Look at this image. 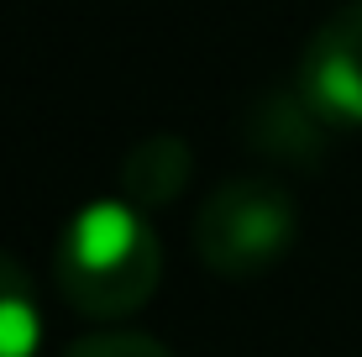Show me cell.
I'll use <instances>...</instances> for the list:
<instances>
[{
    "instance_id": "2",
    "label": "cell",
    "mask_w": 362,
    "mask_h": 357,
    "mask_svg": "<svg viewBox=\"0 0 362 357\" xmlns=\"http://www.w3.org/2000/svg\"><path fill=\"white\" fill-rule=\"evenodd\" d=\"M294 200L273 179H226L205 194L194 216V247L199 263L221 279H257L284 263L294 247Z\"/></svg>"
},
{
    "instance_id": "7",
    "label": "cell",
    "mask_w": 362,
    "mask_h": 357,
    "mask_svg": "<svg viewBox=\"0 0 362 357\" xmlns=\"http://www.w3.org/2000/svg\"><path fill=\"white\" fill-rule=\"evenodd\" d=\"M64 357H173V352L158 336H142V331H105V336L74 341Z\"/></svg>"
},
{
    "instance_id": "3",
    "label": "cell",
    "mask_w": 362,
    "mask_h": 357,
    "mask_svg": "<svg viewBox=\"0 0 362 357\" xmlns=\"http://www.w3.org/2000/svg\"><path fill=\"white\" fill-rule=\"evenodd\" d=\"M299 90L336 131L362 127V0L320 21L299 58Z\"/></svg>"
},
{
    "instance_id": "6",
    "label": "cell",
    "mask_w": 362,
    "mask_h": 357,
    "mask_svg": "<svg viewBox=\"0 0 362 357\" xmlns=\"http://www.w3.org/2000/svg\"><path fill=\"white\" fill-rule=\"evenodd\" d=\"M42 347V305L32 274L11 252H0V357H32Z\"/></svg>"
},
{
    "instance_id": "5",
    "label": "cell",
    "mask_w": 362,
    "mask_h": 357,
    "mask_svg": "<svg viewBox=\"0 0 362 357\" xmlns=\"http://www.w3.org/2000/svg\"><path fill=\"white\" fill-rule=\"evenodd\" d=\"M189 174H194V153L179 137L158 131V137H142L121 158V194H127L136 211H153V205L179 200Z\"/></svg>"
},
{
    "instance_id": "4",
    "label": "cell",
    "mask_w": 362,
    "mask_h": 357,
    "mask_svg": "<svg viewBox=\"0 0 362 357\" xmlns=\"http://www.w3.org/2000/svg\"><path fill=\"white\" fill-rule=\"evenodd\" d=\"M336 137V127L305 100V90H273L247 110V142L263 158H284V163H320L326 142Z\"/></svg>"
},
{
    "instance_id": "1",
    "label": "cell",
    "mask_w": 362,
    "mask_h": 357,
    "mask_svg": "<svg viewBox=\"0 0 362 357\" xmlns=\"http://www.w3.org/2000/svg\"><path fill=\"white\" fill-rule=\"evenodd\" d=\"M53 279L79 315H95V321L132 315L153 300L163 279L158 231L132 200H95L74 211L69 226L58 231Z\"/></svg>"
}]
</instances>
